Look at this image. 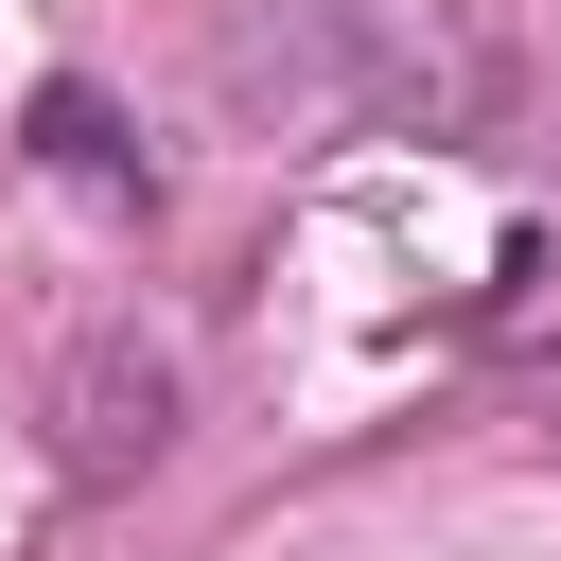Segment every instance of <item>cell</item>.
<instances>
[{"label": "cell", "mask_w": 561, "mask_h": 561, "mask_svg": "<svg viewBox=\"0 0 561 561\" xmlns=\"http://www.w3.org/2000/svg\"><path fill=\"white\" fill-rule=\"evenodd\" d=\"M35 140H53V158H70V175H105V193H123V175H140V140H123V123H105V88H53V105H35Z\"/></svg>", "instance_id": "1"}]
</instances>
